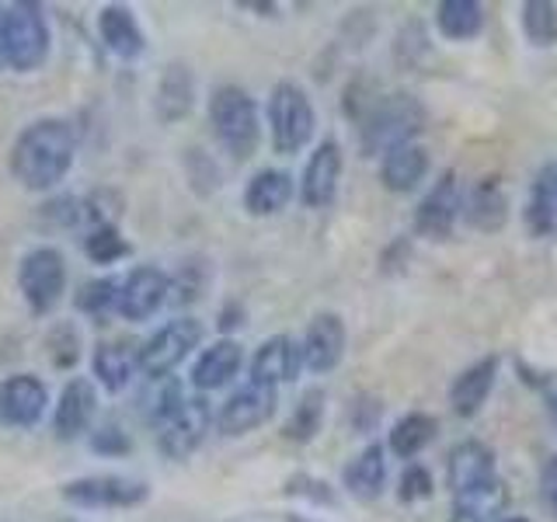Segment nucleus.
Here are the masks:
<instances>
[{"mask_svg":"<svg viewBox=\"0 0 557 522\" xmlns=\"http://www.w3.org/2000/svg\"><path fill=\"white\" fill-rule=\"evenodd\" d=\"M77 161V136L66 119H35L11 147V174L28 191L57 188Z\"/></svg>","mask_w":557,"mask_h":522,"instance_id":"nucleus-1","label":"nucleus"},{"mask_svg":"<svg viewBox=\"0 0 557 522\" xmlns=\"http://www.w3.org/2000/svg\"><path fill=\"white\" fill-rule=\"evenodd\" d=\"M362 122V150L366 153H387L394 147L414 144V136L425 129L429 112L425 104L414 95H383L376 101H370V109L359 115Z\"/></svg>","mask_w":557,"mask_h":522,"instance_id":"nucleus-2","label":"nucleus"},{"mask_svg":"<svg viewBox=\"0 0 557 522\" xmlns=\"http://www.w3.org/2000/svg\"><path fill=\"white\" fill-rule=\"evenodd\" d=\"M209 126H213L216 144L234 157V161H248L258 150L261 122L255 98L237 84H220L209 95Z\"/></svg>","mask_w":557,"mask_h":522,"instance_id":"nucleus-3","label":"nucleus"},{"mask_svg":"<svg viewBox=\"0 0 557 522\" xmlns=\"http://www.w3.org/2000/svg\"><path fill=\"white\" fill-rule=\"evenodd\" d=\"M318 115H313L310 95L296 80H278L269 95V133L275 153H300L310 139Z\"/></svg>","mask_w":557,"mask_h":522,"instance_id":"nucleus-4","label":"nucleus"},{"mask_svg":"<svg viewBox=\"0 0 557 522\" xmlns=\"http://www.w3.org/2000/svg\"><path fill=\"white\" fill-rule=\"evenodd\" d=\"M49 46H52V32L39 4H28V0H17L8 4L4 17V57L8 66L17 74H32L49 60Z\"/></svg>","mask_w":557,"mask_h":522,"instance_id":"nucleus-5","label":"nucleus"},{"mask_svg":"<svg viewBox=\"0 0 557 522\" xmlns=\"http://www.w3.org/2000/svg\"><path fill=\"white\" fill-rule=\"evenodd\" d=\"M199 341H202V321L196 318H174L161 324L144 345H139V373L147 380H168L191 352H196Z\"/></svg>","mask_w":557,"mask_h":522,"instance_id":"nucleus-6","label":"nucleus"},{"mask_svg":"<svg viewBox=\"0 0 557 522\" xmlns=\"http://www.w3.org/2000/svg\"><path fill=\"white\" fill-rule=\"evenodd\" d=\"M60 495L74 509H98V512H115V509H136L150 498V484L122 474H87L74 477L60 487Z\"/></svg>","mask_w":557,"mask_h":522,"instance_id":"nucleus-7","label":"nucleus"},{"mask_svg":"<svg viewBox=\"0 0 557 522\" xmlns=\"http://www.w3.org/2000/svg\"><path fill=\"white\" fill-rule=\"evenodd\" d=\"M17 289H22L32 313L57 310L66 289V258L57 248H32L17 265Z\"/></svg>","mask_w":557,"mask_h":522,"instance_id":"nucleus-8","label":"nucleus"},{"mask_svg":"<svg viewBox=\"0 0 557 522\" xmlns=\"http://www.w3.org/2000/svg\"><path fill=\"white\" fill-rule=\"evenodd\" d=\"M209 425H213V411H209L206 397H185L178 408L168 411L161 422H157V449L164 452L168 460H188L196 452L206 435Z\"/></svg>","mask_w":557,"mask_h":522,"instance_id":"nucleus-9","label":"nucleus"},{"mask_svg":"<svg viewBox=\"0 0 557 522\" xmlns=\"http://www.w3.org/2000/svg\"><path fill=\"white\" fill-rule=\"evenodd\" d=\"M463 213V185L457 171H443L440 182L429 188V196L414 209V234L429 240H446Z\"/></svg>","mask_w":557,"mask_h":522,"instance_id":"nucleus-10","label":"nucleus"},{"mask_svg":"<svg viewBox=\"0 0 557 522\" xmlns=\"http://www.w3.org/2000/svg\"><path fill=\"white\" fill-rule=\"evenodd\" d=\"M278 405V390L265 387V383L248 380L240 390H234L223 400V408L216 414V428L223 435H248L255 428H261L275 414Z\"/></svg>","mask_w":557,"mask_h":522,"instance_id":"nucleus-11","label":"nucleus"},{"mask_svg":"<svg viewBox=\"0 0 557 522\" xmlns=\"http://www.w3.org/2000/svg\"><path fill=\"white\" fill-rule=\"evenodd\" d=\"M168 300H171V275L157 265H139L119 283L115 310L126 321L139 324V321H150Z\"/></svg>","mask_w":557,"mask_h":522,"instance_id":"nucleus-12","label":"nucleus"},{"mask_svg":"<svg viewBox=\"0 0 557 522\" xmlns=\"http://www.w3.org/2000/svg\"><path fill=\"white\" fill-rule=\"evenodd\" d=\"M49 411V387L32 373H14L0 383V425L35 428Z\"/></svg>","mask_w":557,"mask_h":522,"instance_id":"nucleus-13","label":"nucleus"},{"mask_svg":"<svg viewBox=\"0 0 557 522\" xmlns=\"http://www.w3.org/2000/svg\"><path fill=\"white\" fill-rule=\"evenodd\" d=\"M95 411H98V390L91 380L74 376L63 383L60 400L52 405V435L60 443H74L81 435L91 428L95 422Z\"/></svg>","mask_w":557,"mask_h":522,"instance_id":"nucleus-14","label":"nucleus"},{"mask_svg":"<svg viewBox=\"0 0 557 522\" xmlns=\"http://www.w3.org/2000/svg\"><path fill=\"white\" fill-rule=\"evenodd\" d=\"M338 182H342V147L335 139H324V144L313 147L310 161L304 167L300 178V199L307 209H327L338 196Z\"/></svg>","mask_w":557,"mask_h":522,"instance_id":"nucleus-15","label":"nucleus"},{"mask_svg":"<svg viewBox=\"0 0 557 522\" xmlns=\"http://www.w3.org/2000/svg\"><path fill=\"white\" fill-rule=\"evenodd\" d=\"M300 352L310 373H331L345 356V321L331 310L318 313V318L307 324Z\"/></svg>","mask_w":557,"mask_h":522,"instance_id":"nucleus-16","label":"nucleus"},{"mask_svg":"<svg viewBox=\"0 0 557 522\" xmlns=\"http://www.w3.org/2000/svg\"><path fill=\"white\" fill-rule=\"evenodd\" d=\"M300 370H304L300 341L289 338V335L265 338L251 359V380L265 383V387H275V390H278V383H293Z\"/></svg>","mask_w":557,"mask_h":522,"instance_id":"nucleus-17","label":"nucleus"},{"mask_svg":"<svg viewBox=\"0 0 557 522\" xmlns=\"http://www.w3.org/2000/svg\"><path fill=\"white\" fill-rule=\"evenodd\" d=\"M498 477L495 474V452L492 446H484L478 439H463L449 449V457H446V484H449V492L453 495H460V492H470V487H478L484 481H492Z\"/></svg>","mask_w":557,"mask_h":522,"instance_id":"nucleus-18","label":"nucleus"},{"mask_svg":"<svg viewBox=\"0 0 557 522\" xmlns=\"http://www.w3.org/2000/svg\"><path fill=\"white\" fill-rule=\"evenodd\" d=\"M98 39L119 60H139V57H144V49H147V35H144V28H139L133 8H126V4L101 8Z\"/></svg>","mask_w":557,"mask_h":522,"instance_id":"nucleus-19","label":"nucleus"},{"mask_svg":"<svg viewBox=\"0 0 557 522\" xmlns=\"http://www.w3.org/2000/svg\"><path fill=\"white\" fill-rule=\"evenodd\" d=\"M191 109H196V74L188 70V63H168L153 91L157 119L171 126V122H182Z\"/></svg>","mask_w":557,"mask_h":522,"instance_id":"nucleus-20","label":"nucleus"},{"mask_svg":"<svg viewBox=\"0 0 557 522\" xmlns=\"http://www.w3.org/2000/svg\"><path fill=\"white\" fill-rule=\"evenodd\" d=\"M244 365V348L234 338H220L209 348H202V356L191 365V387L209 394V390H220L226 387Z\"/></svg>","mask_w":557,"mask_h":522,"instance_id":"nucleus-21","label":"nucleus"},{"mask_svg":"<svg viewBox=\"0 0 557 522\" xmlns=\"http://www.w3.org/2000/svg\"><path fill=\"white\" fill-rule=\"evenodd\" d=\"M467 226H474L481 234H498L509 223V196L495 178L478 182L470 191H463V213Z\"/></svg>","mask_w":557,"mask_h":522,"instance_id":"nucleus-22","label":"nucleus"},{"mask_svg":"<svg viewBox=\"0 0 557 522\" xmlns=\"http://www.w3.org/2000/svg\"><path fill=\"white\" fill-rule=\"evenodd\" d=\"M495 376H498V356H484L474 365H467V370L453 380V387H449L453 411H457L460 418H474L484 408L487 394H492Z\"/></svg>","mask_w":557,"mask_h":522,"instance_id":"nucleus-23","label":"nucleus"},{"mask_svg":"<svg viewBox=\"0 0 557 522\" xmlns=\"http://www.w3.org/2000/svg\"><path fill=\"white\" fill-rule=\"evenodd\" d=\"M429 174V150L422 144H405V147H394L383 153V164H380V182L387 191H414L418 185L425 182Z\"/></svg>","mask_w":557,"mask_h":522,"instance_id":"nucleus-24","label":"nucleus"},{"mask_svg":"<svg viewBox=\"0 0 557 522\" xmlns=\"http://www.w3.org/2000/svg\"><path fill=\"white\" fill-rule=\"evenodd\" d=\"M293 178L289 171H278V167H261L258 174H251L248 188H244V209L251 216H275L283 213L293 199Z\"/></svg>","mask_w":557,"mask_h":522,"instance_id":"nucleus-25","label":"nucleus"},{"mask_svg":"<svg viewBox=\"0 0 557 522\" xmlns=\"http://www.w3.org/2000/svg\"><path fill=\"white\" fill-rule=\"evenodd\" d=\"M91 370L104 390L119 394L129 387L133 373L139 370V352H133L126 341H101L91 352Z\"/></svg>","mask_w":557,"mask_h":522,"instance_id":"nucleus-26","label":"nucleus"},{"mask_svg":"<svg viewBox=\"0 0 557 522\" xmlns=\"http://www.w3.org/2000/svg\"><path fill=\"white\" fill-rule=\"evenodd\" d=\"M342 481H345L352 498L373 501L383 492V484H387V449H383L380 443H370L352 463L345 467Z\"/></svg>","mask_w":557,"mask_h":522,"instance_id":"nucleus-27","label":"nucleus"},{"mask_svg":"<svg viewBox=\"0 0 557 522\" xmlns=\"http://www.w3.org/2000/svg\"><path fill=\"white\" fill-rule=\"evenodd\" d=\"M509 501V492H505V481L492 477L470 492L453 495V522H492L498 519V512Z\"/></svg>","mask_w":557,"mask_h":522,"instance_id":"nucleus-28","label":"nucleus"},{"mask_svg":"<svg viewBox=\"0 0 557 522\" xmlns=\"http://www.w3.org/2000/svg\"><path fill=\"white\" fill-rule=\"evenodd\" d=\"M435 435H440V422H435V418L425 414V411H411V414L397 418V422H394L387 449L400 460H414L418 452H422L435 439Z\"/></svg>","mask_w":557,"mask_h":522,"instance_id":"nucleus-29","label":"nucleus"},{"mask_svg":"<svg viewBox=\"0 0 557 522\" xmlns=\"http://www.w3.org/2000/svg\"><path fill=\"white\" fill-rule=\"evenodd\" d=\"M435 28H440L443 39H453V42L478 39L484 28V8L478 0H443V4L435 8Z\"/></svg>","mask_w":557,"mask_h":522,"instance_id":"nucleus-30","label":"nucleus"},{"mask_svg":"<svg viewBox=\"0 0 557 522\" xmlns=\"http://www.w3.org/2000/svg\"><path fill=\"white\" fill-rule=\"evenodd\" d=\"M324 405H327L324 390H321V387H310L300 400H296L293 414L286 418V425H283V435H286V439L296 443V446L310 443L313 435L321 432V425H324Z\"/></svg>","mask_w":557,"mask_h":522,"instance_id":"nucleus-31","label":"nucleus"},{"mask_svg":"<svg viewBox=\"0 0 557 522\" xmlns=\"http://www.w3.org/2000/svg\"><path fill=\"white\" fill-rule=\"evenodd\" d=\"M133 248L129 240L119 234L115 223H95L91 234L84 237V254L95 261V265H112V261L126 258Z\"/></svg>","mask_w":557,"mask_h":522,"instance_id":"nucleus-32","label":"nucleus"},{"mask_svg":"<svg viewBox=\"0 0 557 522\" xmlns=\"http://www.w3.org/2000/svg\"><path fill=\"white\" fill-rule=\"evenodd\" d=\"M522 32L533 46H554L557 42V4L550 0H527L519 11Z\"/></svg>","mask_w":557,"mask_h":522,"instance_id":"nucleus-33","label":"nucleus"},{"mask_svg":"<svg viewBox=\"0 0 557 522\" xmlns=\"http://www.w3.org/2000/svg\"><path fill=\"white\" fill-rule=\"evenodd\" d=\"M74 303L81 313H91V318H104V313H112L115 303H119V278L104 275V278H91V283H84L81 293L74 296Z\"/></svg>","mask_w":557,"mask_h":522,"instance_id":"nucleus-34","label":"nucleus"},{"mask_svg":"<svg viewBox=\"0 0 557 522\" xmlns=\"http://www.w3.org/2000/svg\"><path fill=\"white\" fill-rule=\"evenodd\" d=\"M46 345H49V359L57 370H70V365L81 359V335L74 324H57Z\"/></svg>","mask_w":557,"mask_h":522,"instance_id":"nucleus-35","label":"nucleus"},{"mask_svg":"<svg viewBox=\"0 0 557 522\" xmlns=\"http://www.w3.org/2000/svg\"><path fill=\"white\" fill-rule=\"evenodd\" d=\"M425 52H429V35H425L422 22H408V25H400L397 42H394V57H397V63L414 66V63H418V57H425Z\"/></svg>","mask_w":557,"mask_h":522,"instance_id":"nucleus-36","label":"nucleus"},{"mask_svg":"<svg viewBox=\"0 0 557 522\" xmlns=\"http://www.w3.org/2000/svg\"><path fill=\"white\" fill-rule=\"evenodd\" d=\"M39 216L52 226V231H63V226H77L81 216H84V209L74 196H57V199H49L42 209H39Z\"/></svg>","mask_w":557,"mask_h":522,"instance_id":"nucleus-37","label":"nucleus"},{"mask_svg":"<svg viewBox=\"0 0 557 522\" xmlns=\"http://www.w3.org/2000/svg\"><path fill=\"white\" fill-rule=\"evenodd\" d=\"M91 449L98 457H129L133 439H129V432H122L119 425H101L91 432Z\"/></svg>","mask_w":557,"mask_h":522,"instance_id":"nucleus-38","label":"nucleus"},{"mask_svg":"<svg viewBox=\"0 0 557 522\" xmlns=\"http://www.w3.org/2000/svg\"><path fill=\"white\" fill-rule=\"evenodd\" d=\"M527 226L533 237H550L557 231V206L533 191L530 206H527Z\"/></svg>","mask_w":557,"mask_h":522,"instance_id":"nucleus-39","label":"nucleus"},{"mask_svg":"<svg viewBox=\"0 0 557 522\" xmlns=\"http://www.w3.org/2000/svg\"><path fill=\"white\" fill-rule=\"evenodd\" d=\"M400 501H422V498H429L432 495V474L425 467H418V463H411L408 470H405V477H400Z\"/></svg>","mask_w":557,"mask_h":522,"instance_id":"nucleus-40","label":"nucleus"},{"mask_svg":"<svg viewBox=\"0 0 557 522\" xmlns=\"http://www.w3.org/2000/svg\"><path fill=\"white\" fill-rule=\"evenodd\" d=\"M286 495H300V498H310V501H318V505H335V495H331V487L318 477H310V474H296L286 481Z\"/></svg>","mask_w":557,"mask_h":522,"instance_id":"nucleus-41","label":"nucleus"},{"mask_svg":"<svg viewBox=\"0 0 557 522\" xmlns=\"http://www.w3.org/2000/svg\"><path fill=\"white\" fill-rule=\"evenodd\" d=\"M380 414H383V400H376V397H359L352 405V411H348L356 432H373V425L380 422Z\"/></svg>","mask_w":557,"mask_h":522,"instance_id":"nucleus-42","label":"nucleus"},{"mask_svg":"<svg viewBox=\"0 0 557 522\" xmlns=\"http://www.w3.org/2000/svg\"><path fill=\"white\" fill-rule=\"evenodd\" d=\"M540 498L557 515V457H550L544 470H540Z\"/></svg>","mask_w":557,"mask_h":522,"instance_id":"nucleus-43","label":"nucleus"},{"mask_svg":"<svg viewBox=\"0 0 557 522\" xmlns=\"http://www.w3.org/2000/svg\"><path fill=\"white\" fill-rule=\"evenodd\" d=\"M533 191H536V196H544L547 202H554V206H557V161H554V164H547L544 171H540V178H536Z\"/></svg>","mask_w":557,"mask_h":522,"instance_id":"nucleus-44","label":"nucleus"},{"mask_svg":"<svg viewBox=\"0 0 557 522\" xmlns=\"http://www.w3.org/2000/svg\"><path fill=\"white\" fill-rule=\"evenodd\" d=\"M244 324V310H240V303H231V307H223V313H220V331L226 335L231 327H240Z\"/></svg>","mask_w":557,"mask_h":522,"instance_id":"nucleus-45","label":"nucleus"},{"mask_svg":"<svg viewBox=\"0 0 557 522\" xmlns=\"http://www.w3.org/2000/svg\"><path fill=\"white\" fill-rule=\"evenodd\" d=\"M4 17H8V4H0V70H8V57H4Z\"/></svg>","mask_w":557,"mask_h":522,"instance_id":"nucleus-46","label":"nucleus"},{"mask_svg":"<svg viewBox=\"0 0 557 522\" xmlns=\"http://www.w3.org/2000/svg\"><path fill=\"white\" fill-rule=\"evenodd\" d=\"M502 522H533V519H527V515H509V519H502Z\"/></svg>","mask_w":557,"mask_h":522,"instance_id":"nucleus-47","label":"nucleus"},{"mask_svg":"<svg viewBox=\"0 0 557 522\" xmlns=\"http://www.w3.org/2000/svg\"><path fill=\"white\" fill-rule=\"evenodd\" d=\"M550 418L557 422V397H550Z\"/></svg>","mask_w":557,"mask_h":522,"instance_id":"nucleus-48","label":"nucleus"},{"mask_svg":"<svg viewBox=\"0 0 557 522\" xmlns=\"http://www.w3.org/2000/svg\"><path fill=\"white\" fill-rule=\"evenodd\" d=\"M289 522H310V519H300V515H289Z\"/></svg>","mask_w":557,"mask_h":522,"instance_id":"nucleus-49","label":"nucleus"},{"mask_svg":"<svg viewBox=\"0 0 557 522\" xmlns=\"http://www.w3.org/2000/svg\"><path fill=\"white\" fill-rule=\"evenodd\" d=\"M57 522H77V519H70V515H63V519H57Z\"/></svg>","mask_w":557,"mask_h":522,"instance_id":"nucleus-50","label":"nucleus"}]
</instances>
